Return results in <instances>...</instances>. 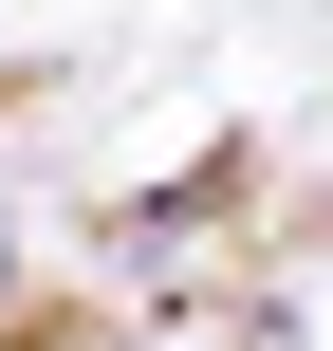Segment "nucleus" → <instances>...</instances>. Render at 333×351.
<instances>
[{"label":"nucleus","mask_w":333,"mask_h":351,"mask_svg":"<svg viewBox=\"0 0 333 351\" xmlns=\"http://www.w3.org/2000/svg\"><path fill=\"white\" fill-rule=\"evenodd\" d=\"M0 351H111V333H56V315H37V333H0Z\"/></svg>","instance_id":"f257e3e1"}]
</instances>
